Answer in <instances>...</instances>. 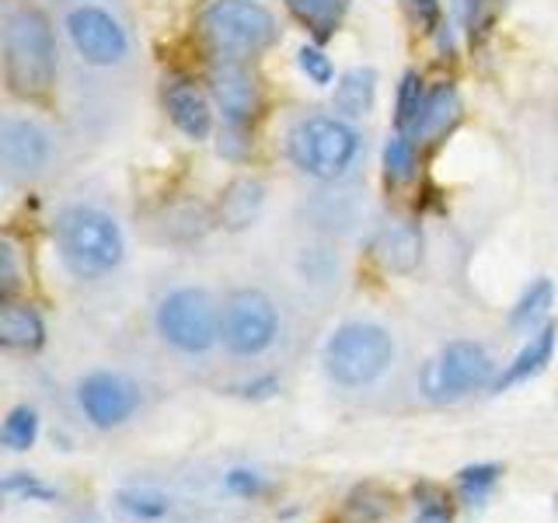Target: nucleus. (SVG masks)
I'll use <instances>...</instances> for the list:
<instances>
[{"label":"nucleus","mask_w":558,"mask_h":523,"mask_svg":"<svg viewBox=\"0 0 558 523\" xmlns=\"http://www.w3.org/2000/svg\"><path fill=\"white\" fill-rule=\"evenodd\" d=\"M4 77L17 98H39L57 81V39L43 11L14 8L4 17Z\"/></svg>","instance_id":"nucleus-1"},{"label":"nucleus","mask_w":558,"mask_h":523,"mask_svg":"<svg viewBox=\"0 0 558 523\" xmlns=\"http://www.w3.org/2000/svg\"><path fill=\"white\" fill-rule=\"evenodd\" d=\"M63 266L81 279L109 276L126 252L119 223L95 206H66L52 223Z\"/></svg>","instance_id":"nucleus-2"},{"label":"nucleus","mask_w":558,"mask_h":523,"mask_svg":"<svg viewBox=\"0 0 558 523\" xmlns=\"http://www.w3.org/2000/svg\"><path fill=\"white\" fill-rule=\"evenodd\" d=\"M360 150H363V136L342 115H307L301 122H293V130L287 133L290 161L318 182L345 179L360 161Z\"/></svg>","instance_id":"nucleus-3"},{"label":"nucleus","mask_w":558,"mask_h":523,"mask_svg":"<svg viewBox=\"0 0 558 523\" xmlns=\"http://www.w3.org/2000/svg\"><path fill=\"white\" fill-rule=\"evenodd\" d=\"M322 363L325 374L342 388H366L395 363V339L374 321H349L328 336Z\"/></svg>","instance_id":"nucleus-4"},{"label":"nucleus","mask_w":558,"mask_h":523,"mask_svg":"<svg viewBox=\"0 0 558 523\" xmlns=\"http://www.w3.org/2000/svg\"><path fill=\"white\" fill-rule=\"evenodd\" d=\"M199 28L209 49L220 60H238V63L266 52L279 39V25L272 11L262 8L258 0H214L203 11Z\"/></svg>","instance_id":"nucleus-5"},{"label":"nucleus","mask_w":558,"mask_h":523,"mask_svg":"<svg viewBox=\"0 0 558 523\" xmlns=\"http://www.w3.org/2000/svg\"><path fill=\"white\" fill-rule=\"evenodd\" d=\"M157 331L161 339L185 356H199L220 339V311L214 296L196 287L171 290L157 307Z\"/></svg>","instance_id":"nucleus-6"},{"label":"nucleus","mask_w":558,"mask_h":523,"mask_svg":"<svg viewBox=\"0 0 558 523\" xmlns=\"http://www.w3.org/2000/svg\"><path fill=\"white\" fill-rule=\"evenodd\" d=\"M496 384V360L482 342H450L423 370V391L433 401H461Z\"/></svg>","instance_id":"nucleus-7"},{"label":"nucleus","mask_w":558,"mask_h":523,"mask_svg":"<svg viewBox=\"0 0 558 523\" xmlns=\"http://www.w3.org/2000/svg\"><path fill=\"white\" fill-rule=\"evenodd\" d=\"M279 314L262 290H234L220 311V339L234 356H262L276 342Z\"/></svg>","instance_id":"nucleus-8"},{"label":"nucleus","mask_w":558,"mask_h":523,"mask_svg":"<svg viewBox=\"0 0 558 523\" xmlns=\"http://www.w3.org/2000/svg\"><path fill=\"white\" fill-rule=\"evenodd\" d=\"M66 35L74 42L77 57L92 66H116L126 60L130 52V35L105 8L84 4L66 14Z\"/></svg>","instance_id":"nucleus-9"},{"label":"nucleus","mask_w":558,"mask_h":523,"mask_svg":"<svg viewBox=\"0 0 558 523\" xmlns=\"http://www.w3.org/2000/svg\"><path fill=\"white\" fill-rule=\"evenodd\" d=\"M77 405L95 429H119L126 426L140 409V388L122 374L98 370L87 374L77 388Z\"/></svg>","instance_id":"nucleus-10"},{"label":"nucleus","mask_w":558,"mask_h":523,"mask_svg":"<svg viewBox=\"0 0 558 523\" xmlns=\"http://www.w3.org/2000/svg\"><path fill=\"white\" fill-rule=\"evenodd\" d=\"M209 92L223 115V126L231 130H248L258 112V84L252 70L238 60H220L209 74Z\"/></svg>","instance_id":"nucleus-11"},{"label":"nucleus","mask_w":558,"mask_h":523,"mask_svg":"<svg viewBox=\"0 0 558 523\" xmlns=\"http://www.w3.org/2000/svg\"><path fill=\"white\" fill-rule=\"evenodd\" d=\"M0 161L11 179H32L49 161V136L28 119H4L0 126Z\"/></svg>","instance_id":"nucleus-12"},{"label":"nucleus","mask_w":558,"mask_h":523,"mask_svg":"<svg viewBox=\"0 0 558 523\" xmlns=\"http://www.w3.org/2000/svg\"><path fill=\"white\" fill-rule=\"evenodd\" d=\"M374 258L384 272L409 276L423 262V231L412 220H395L384 223L374 238Z\"/></svg>","instance_id":"nucleus-13"},{"label":"nucleus","mask_w":558,"mask_h":523,"mask_svg":"<svg viewBox=\"0 0 558 523\" xmlns=\"http://www.w3.org/2000/svg\"><path fill=\"white\" fill-rule=\"evenodd\" d=\"M165 109L174 126H179L189 139H206L209 130H214L209 98L199 92V84L189 77H171L165 84Z\"/></svg>","instance_id":"nucleus-14"},{"label":"nucleus","mask_w":558,"mask_h":523,"mask_svg":"<svg viewBox=\"0 0 558 523\" xmlns=\"http://www.w3.org/2000/svg\"><path fill=\"white\" fill-rule=\"evenodd\" d=\"M555 345H558V325L555 321L541 325L534 336L527 339V345H523L520 353L513 356V363L496 377L493 388L496 391H510V388H517V384H527L531 377H537L551 363Z\"/></svg>","instance_id":"nucleus-15"},{"label":"nucleus","mask_w":558,"mask_h":523,"mask_svg":"<svg viewBox=\"0 0 558 523\" xmlns=\"http://www.w3.org/2000/svg\"><path fill=\"white\" fill-rule=\"evenodd\" d=\"M262 206H266V185L258 179H238L223 188L217 220H220V227H227V231H244V227L255 223Z\"/></svg>","instance_id":"nucleus-16"},{"label":"nucleus","mask_w":558,"mask_h":523,"mask_svg":"<svg viewBox=\"0 0 558 523\" xmlns=\"http://www.w3.org/2000/svg\"><path fill=\"white\" fill-rule=\"evenodd\" d=\"M461 115V98H458V87L453 84H436L433 92L426 95L423 112H418V122L412 126V139L415 144H433L436 136H444L453 122Z\"/></svg>","instance_id":"nucleus-17"},{"label":"nucleus","mask_w":558,"mask_h":523,"mask_svg":"<svg viewBox=\"0 0 558 523\" xmlns=\"http://www.w3.org/2000/svg\"><path fill=\"white\" fill-rule=\"evenodd\" d=\"M0 342L17 353H35L46 342V325L39 318V311L28 304H4L0 311Z\"/></svg>","instance_id":"nucleus-18"},{"label":"nucleus","mask_w":558,"mask_h":523,"mask_svg":"<svg viewBox=\"0 0 558 523\" xmlns=\"http://www.w3.org/2000/svg\"><path fill=\"white\" fill-rule=\"evenodd\" d=\"M283 4L314 42H328L349 14V0H283Z\"/></svg>","instance_id":"nucleus-19"},{"label":"nucleus","mask_w":558,"mask_h":523,"mask_svg":"<svg viewBox=\"0 0 558 523\" xmlns=\"http://www.w3.org/2000/svg\"><path fill=\"white\" fill-rule=\"evenodd\" d=\"M374 98H377V74L371 66H356L339 77L336 95H331V109L342 119H360L374 109Z\"/></svg>","instance_id":"nucleus-20"},{"label":"nucleus","mask_w":558,"mask_h":523,"mask_svg":"<svg viewBox=\"0 0 558 523\" xmlns=\"http://www.w3.org/2000/svg\"><path fill=\"white\" fill-rule=\"evenodd\" d=\"M555 304V287L551 279H537V283H531V290L520 296L517 307L510 311V325L520 328V331H534L541 321L548 318V311Z\"/></svg>","instance_id":"nucleus-21"},{"label":"nucleus","mask_w":558,"mask_h":523,"mask_svg":"<svg viewBox=\"0 0 558 523\" xmlns=\"http://www.w3.org/2000/svg\"><path fill=\"white\" fill-rule=\"evenodd\" d=\"M384 171H388L391 182H412L418 174V144L409 133H395L388 144H384Z\"/></svg>","instance_id":"nucleus-22"},{"label":"nucleus","mask_w":558,"mask_h":523,"mask_svg":"<svg viewBox=\"0 0 558 523\" xmlns=\"http://www.w3.org/2000/svg\"><path fill=\"white\" fill-rule=\"evenodd\" d=\"M426 87H423V77L415 74V70H405L401 74V84H398V101H395V122H398V133H412V126L418 122V112H423L426 105Z\"/></svg>","instance_id":"nucleus-23"},{"label":"nucleus","mask_w":558,"mask_h":523,"mask_svg":"<svg viewBox=\"0 0 558 523\" xmlns=\"http://www.w3.org/2000/svg\"><path fill=\"white\" fill-rule=\"evenodd\" d=\"M499 478H502V467L499 464H471V467H461L458 471V496L468 506H482L488 496H493V488L499 485Z\"/></svg>","instance_id":"nucleus-24"},{"label":"nucleus","mask_w":558,"mask_h":523,"mask_svg":"<svg viewBox=\"0 0 558 523\" xmlns=\"http://www.w3.org/2000/svg\"><path fill=\"white\" fill-rule=\"evenodd\" d=\"M0 440H4L8 450L25 453L35 440H39V412H35L32 405L11 409L4 418V429H0Z\"/></svg>","instance_id":"nucleus-25"},{"label":"nucleus","mask_w":558,"mask_h":523,"mask_svg":"<svg viewBox=\"0 0 558 523\" xmlns=\"http://www.w3.org/2000/svg\"><path fill=\"white\" fill-rule=\"evenodd\" d=\"M119 510L133 516V520H161L171 502L165 492H157V488H126V492H119Z\"/></svg>","instance_id":"nucleus-26"},{"label":"nucleus","mask_w":558,"mask_h":523,"mask_svg":"<svg viewBox=\"0 0 558 523\" xmlns=\"http://www.w3.org/2000/svg\"><path fill=\"white\" fill-rule=\"evenodd\" d=\"M395 510V496L384 492L380 485H360L353 496H349V513H353L360 523H374L384 520Z\"/></svg>","instance_id":"nucleus-27"},{"label":"nucleus","mask_w":558,"mask_h":523,"mask_svg":"<svg viewBox=\"0 0 558 523\" xmlns=\"http://www.w3.org/2000/svg\"><path fill=\"white\" fill-rule=\"evenodd\" d=\"M412 496H415V510H418L415 523H453V499L440 485L426 482V485H418Z\"/></svg>","instance_id":"nucleus-28"},{"label":"nucleus","mask_w":558,"mask_h":523,"mask_svg":"<svg viewBox=\"0 0 558 523\" xmlns=\"http://www.w3.org/2000/svg\"><path fill=\"white\" fill-rule=\"evenodd\" d=\"M4 496L8 499H28V502H57L60 499L57 488H49L35 475H25V471H11V475L4 478Z\"/></svg>","instance_id":"nucleus-29"},{"label":"nucleus","mask_w":558,"mask_h":523,"mask_svg":"<svg viewBox=\"0 0 558 523\" xmlns=\"http://www.w3.org/2000/svg\"><path fill=\"white\" fill-rule=\"evenodd\" d=\"M296 66H301V74L318 87H328L331 81H336V66H331V60L325 57L322 46H304L301 52H296Z\"/></svg>","instance_id":"nucleus-30"},{"label":"nucleus","mask_w":558,"mask_h":523,"mask_svg":"<svg viewBox=\"0 0 558 523\" xmlns=\"http://www.w3.org/2000/svg\"><path fill=\"white\" fill-rule=\"evenodd\" d=\"M227 492H234V496H244V499H252V496H262L266 492V478L258 475V471H248V467H234V471H227Z\"/></svg>","instance_id":"nucleus-31"},{"label":"nucleus","mask_w":558,"mask_h":523,"mask_svg":"<svg viewBox=\"0 0 558 523\" xmlns=\"http://www.w3.org/2000/svg\"><path fill=\"white\" fill-rule=\"evenodd\" d=\"M17 293V262H14V244L11 241H0V296L4 304L14 301Z\"/></svg>","instance_id":"nucleus-32"},{"label":"nucleus","mask_w":558,"mask_h":523,"mask_svg":"<svg viewBox=\"0 0 558 523\" xmlns=\"http://www.w3.org/2000/svg\"><path fill=\"white\" fill-rule=\"evenodd\" d=\"M461 14L471 39H482L488 28V0H461Z\"/></svg>","instance_id":"nucleus-33"},{"label":"nucleus","mask_w":558,"mask_h":523,"mask_svg":"<svg viewBox=\"0 0 558 523\" xmlns=\"http://www.w3.org/2000/svg\"><path fill=\"white\" fill-rule=\"evenodd\" d=\"M412 8H415V17H418V25H423L426 32H436L440 28V0H412Z\"/></svg>","instance_id":"nucleus-34"},{"label":"nucleus","mask_w":558,"mask_h":523,"mask_svg":"<svg viewBox=\"0 0 558 523\" xmlns=\"http://www.w3.org/2000/svg\"><path fill=\"white\" fill-rule=\"evenodd\" d=\"M555 510H558V496H555Z\"/></svg>","instance_id":"nucleus-35"}]
</instances>
